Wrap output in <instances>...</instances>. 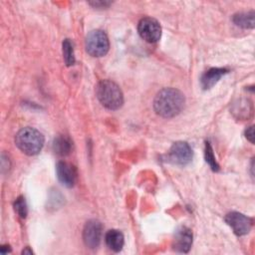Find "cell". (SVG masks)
<instances>
[{"instance_id":"cell-1","label":"cell","mask_w":255,"mask_h":255,"mask_svg":"<svg viewBox=\"0 0 255 255\" xmlns=\"http://www.w3.org/2000/svg\"><path fill=\"white\" fill-rule=\"evenodd\" d=\"M184 95L174 88H164L160 90L154 100L153 109L155 113L165 119L177 116L184 108Z\"/></svg>"},{"instance_id":"cell-2","label":"cell","mask_w":255,"mask_h":255,"mask_svg":"<svg viewBox=\"0 0 255 255\" xmlns=\"http://www.w3.org/2000/svg\"><path fill=\"white\" fill-rule=\"evenodd\" d=\"M15 143L23 153L27 155H35L43 148L44 135L38 129L26 127L16 133Z\"/></svg>"},{"instance_id":"cell-3","label":"cell","mask_w":255,"mask_h":255,"mask_svg":"<svg viewBox=\"0 0 255 255\" xmlns=\"http://www.w3.org/2000/svg\"><path fill=\"white\" fill-rule=\"evenodd\" d=\"M96 95L101 104L112 111L119 110L124 104V95L120 87L113 81L103 80L96 88Z\"/></svg>"},{"instance_id":"cell-4","label":"cell","mask_w":255,"mask_h":255,"mask_svg":"<svg viewBox=\"0 0 255 255\" xmlns=\"http://www.w3.org/2000/svg\"><path fill=\"white\" fill-rule=\"evenodd\" d=\"M85 47L89 55L100 58L109 52L110 41L104 31L97 29L89 32L85 40Z\"/></svg>"},{"instance_id":"cell-5","label":"cell","mask_w":255,"mask_h":255,"mask_svg":"<svg viewBox=\"0 0 255 255\" xmlns=\"http://www.w3.org/2000/svg\"><path fill=\"white\" fill-rule=\"evenodd\" d=\"M137 32L139 36L148 43H155L161 37V27L159 23L150 17L140 19L137 24Z\"/></svg>"},{"instance_id":"cell-6","label":"cell","mask_w":255,"mask_h":255,"mask_svg":"<svg viewBox=\"0 0 255 255\" xmlns=\"http://www.w3.org/2000/svg\"><path fill=\"white\" fill-rule=\"evenodd\" d=\"M224 220L231 227L233 232L238 236H243L248 234L253 225L252 218L236 211L227 213L225 215Z\"/></svg>"},{"instance_id":"cell-7","label":"cell","mask_w":255,"mask_h":255,"mask_svg":"<svg viewBox=\"0 0 255 255\" xmlns=\"http://www.w3.org/2000/svg\"><path fill=\"white\" fill-rule=\"evenodd\" d=\"M103 225L97 219L89 220L83 229V240L87 247L96 249L102 240Z\"/></svg>"},{"instance_id":"cell-8","label":"cell","mask_w":255,"mask_h":255,"mask_svg":"<svg viewBox=\"0 0 255 255\" xmlns=\"http://www.w3.org/2000/svg\"><path fill=\"white\" fill-rule=\"evenodd\" d=\"M192 149L186 141H176L169 149L168 161L178 165H186L192 159Z\"/></svg>"},{"instance_id":"cell-9","label":"cell","mask_w":255,"mask_h":255,"mask_svg":"<svg viewBox=\"0 0 255 255\" xmlns=\"http://www.w3.org/2000/svg\"><path fill=\"white\" fill-rule=\"evenodd\" d=\"M192 245V232L185 226L179 227L172 240V248L180 253H187Z\"/></svg>"},{"instance_id":"cell-10","label":"cell","mask_w":255,"mask_h":255,"mask_svg":"<svg viewBox=\"0 0 255 255\" xmlns=\"http://www.w3.org/2000/svg\"><path fill=\"white\" fill-rule=\"evenodd\" d=\"M56 171L57 177L63 185L67 187L75 185L77 180V170L73 164L66 161H59L56 166Z\"/></svg>"},{"instance_id":"cell-11","label":"cell","mask_w":255,"mask_h":255,"mask_svg":"<svg viewBox=\"0 0 255 255\" xmlns=\"http://www.w3.org/2000/svg\"><path fill=\"white\" fill-rule=\"evenodd\" d=\"M228 73V70L225 68H211L207 70L201 77V86L204 90L212 88L222 76Z\"/></svg>"},{"instance_id":"cell-12","label":"cell","mask_w":255,"mask_h":255,"mask_svg":"<svg viewBox=\"0 0 255 255\" xmlns=\"http://www.w3.org/2000/svg\"><path fill=\"white\" fill-rule=\"evenodd\" d=\"M105 241L111 250H113L114 252H119L124 247L125 237L120 230L111 229L106 233Z\"/></svg>"},{"instance_id":"cell-13","label":"cell","mask_w":255,"mask_h":255,"mask_svg":"<svg viewBox=\"0 0 255 255\" xmlns=\"http://www.w3.org/2000/svg\"><path fill=\"white\" fill-rule=\"evenodd\" d=\"M73 149L72 140L66 135H59L53 141V150L60 156H66L71 153Z\"/></svg>"},{"instance_id":"cell-14","label":"cell","mask_w":255,"mask_h":255,"mask_svg":"<svg viewBox=\"0 0 255 255\" xmlns=\"http://www.w3.org/2000/svg\"><path fill=\"white\" fill-rule=\"evenodd\" d=\"M233 22L235 25L245 28L252 29L254 28V11L249 12H239L233 16Z\"/></svg>"},{"instance_id":"cell-15","label":"cell","mask_w":255,"mask_h":255,"mask_svg":"<svg viewBox=\"0 0 255 255\" xmlns=\"http://www.w3.org/2000/svg\"><path fill=\"white\" fill-rule=\"evenodd\" d=\"M63 58L67 66H72L75 64V54H74V46L70 39H65L62 44Z\"/></svg>"},{"instance_id":"cell-16","label":"cell","mask_w":255,"mask_h":255,"mask_svg":"<svg viewBox=\"0 0 255 255\" xmlns=\"http://www.w3.org/2000/svg\"><path fill=\"white\" fill-rule=\"evenodd\" d=\"M204 155H205V160L209 164L211 169L214 170V171H218L219 170V165H218V163H217V161L215 159V156L213 154V150H212V147H211L209 141L205 142Z\"/></svg>"},{"instance_id":"cell-17","label":"cell","mask_w":255,"mask_h":255,"mask_svg":"<svg viewBox=\"0 0 255 255\" xmlns=\"http://www.w3.org/2000/svg\"><path fill=\"white\" fill-rule=\"evenodd\" d=\"M14 210L15 212L21 217V218H26L27 214H28V207H27V203L26 200L23 196H19L15 202H14Z\"/></svg>"},{"instance_id":"cell-18","label":"cell","mask_w":255,"mask_h":255,"mask_svg":"<svg viewBox=\"0 0 255 255\" xmlns=\"http://www.w3.org/2000/svg\"><path fill=\"white\" fill-rule=\"evenodd\" d=\"M245 136L246 138L251 142L254 143V127L251 126L245 130Z\"/></svg>"},{"instance_id":"cell-19","label":"cell","mask_w":255,"mask_h":255,"mask_svg":"<svg viewBox=\"0 0 255 255\" xmlns=\"http://www.w3.org/2000/svg\"><path fill=\"white\" fill-rule=\"evenodd\" d=\"M90 4H91V5H94L95 7H98V6L106 7V6L110 5V2H103V1H100V2H98V1H96V2H91Z\"/></svg>"},{"instance_id":"cell-20","label":"cell","mask_w":255,"mask_h":255,"mask_svg":"<svg viewBox=\"0 0 255 255\" xmlns=\"http://www.w3.org/2000/svg\"><path fill=\"white\" fill-rule=\"evenodd\" d=\"M10 251H11V248H10L9 245H2L1 248H0V252L2 254H6V253H8Z\"/></svg>"},{"instance_id":"cell-21","label":"cell","mask_w":255,"mask_h":255,"mask_svg":"<svg viewBox=\"0 0 255 255\" xmlns=\"http://www.w3.org/2000/svg\"><path fill=\"white\" fill-rule=\"evenodd\" d=\"M22 253H23V254H32V253H33V251H32V250H30V249H29V247H26V249H25V250H23V251H22Z\"/></svg>"}]
</instances>
